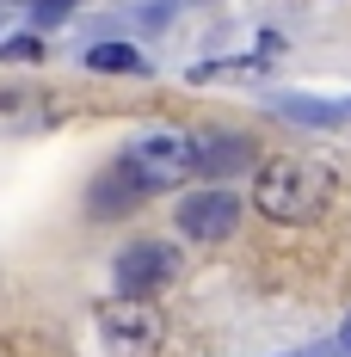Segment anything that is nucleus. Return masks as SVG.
<instances>
[{
  "instance_id": "nucleus-5",
  "label": "nucleus",
  "mask_w": 351,
  "mask_h": 357,
  "mask_svg": "<svg viewBox=\"0 0 351 357\" xmlns=\"http://www.w3.org/2000/svg\"><path fill=\"white\" fill-rule=\"evenodd\" d=\"M259 167V148L234 130H191V178H234Z\"/></svg>"
},
{
  "instance_id": "nucleus-1",
  "label": "nucleus",
  "mask_w": 351,
  "mask_h": 357,
  "mask_svg": "<svg viewBox=\"0 0 351 357\" xmlns=\"http://www.w3.org/2000/svg\"><path fill=\"white\" fill-rule=\"evenodd\" d=\"M320 197H327V173L296 154H271L253 178V204L265 222H308L320 210Z\"/></svg>"
},
{
  "instance_id": "nucleus-12",
  "label": "nucleus",
  "mask_w": 351,
  "mask_h": 357,
  "mask_svg": "<svg viewBox=\"0 0 351 357\" xmlns=\"http://www.w3.org/2000/svg\"><path fill=\"white\" fill-rule=\"evenodd\" d=\"M345 117H351V99H345Z\"/></svg>"
},
{
  "instance_id": "nucleus-3",
  "label": "nucleus",
  "mask_w": 351,
  "mask_h": 357,
  "mask_svg": "<svg viewBox=\"0 0 351 357\" xmlns=\"http://www.w3.org/2000/svg\"><path fill=\"white\" fill-rule=\"evenodd\" d=\"M173 278H179V252L167 241H130V247L117 252V265H111V284H117L124 302H148Z\"/></svg>"
},
{
  "instance_id": "nucleus-11",
  "label": "nucleus",
  "mask_w": 351,
  "mask_h": 357,
  "mask_svg": "<svg viewBox=\"0 0 351 357\" xmlns=\"http://www.w3.org/2000/svg\"><path fill=\"white\" fill-rule=\"evenodd\" d=\"M333 351H351V314H345V326H339V339H333Z\"/></svg>"
},
{
  "instance_id": "nucleus-9",
  "label": "nucleus",
  "mask_w": 351,
  "mask_h": 357,
  "mask_svg": "<svg viewBox=\"0 0 351 357\" xmlns=\"http://www.w3.org/2000/svg\"><path fill=\"white\" fill-rule=\"evenodd\" d=\"M87 68L93 74H148V62H142L130 43H93L87 50Z\"/></svg>"
},
{
  "instance_id": "nucleus-4",
  "label": "nucleus",
  "mask_w": 351,
  "mask_h": 357,
  "mask_svg": "<svg viewBox=\"0 0 351 357\" xmlns=\"http://www.w3.org/2000/svg\"><path fill=\"white\" fill-rule=\"evenodd\" d=\"M173 228L185 241H228L241 228V197L228 185H197L173 204Z\"/></svg>"
},
{
  "instance_id": "nucleus-2",
  "label": "nucleus",
  "mask_w": 351,
  "mask_h": 357,
  "mask_svg": "<svg viewBox=\"0 0 351 357\" xmlns=\"http://www.w3.org/2000/svg\"><path fill=\"white\" fill-rule=\"evenodd\" d=\"M117 167L136 178L142 197H154V191H173V185H185L191 178V130H142V136H130L124 142V154H117Z\"/></svg>"
},
{
  "instance_id": "nucleus-8",
  "label": "nucleus",
  "mask_w": 351,
  "mask_h": 357,
  "mask_svg": "<svg viewBox=\"0 0 351 357\" xmlns=\"http://www.w3.org/2000/svg\"><path fill=\"white\" fill-rule=\"evenodd\" d=\"M278 111L290 123H315V130H333V123H345V105H327V99H302V93H283Z\"/></svg>"
},
{
  "instance_id": "nucleus-6",
  "label": "nucleus",
  "mask_w": 351,
  "mask_h": 357,
  "mask_svg": "<svg viewBox=\"0 0 351 357\" xmlns=\"http://www.w3.org/2000/svg\"><path fill=\"white\" fill-rule=\"evenodd\" d=\"M142 204V191H136V178L124 173V167H111L93 191H87V215H130Z\"/></svg>"
},
{
  "instance_id": "nucleus-10",
  "label": "nucleus",
  "mask_w": 351,
  "mask_h": 357,
  "mask_svg": "<svg viewBox=\"0 0 351 357\" xmlns=\"http://www.w3.org/2000/svg\"><path fill=\"white\" fill-rule=\"evenodd\" d=\"M68 13H74V0H31L37 25H56V19H68Z\"/></svg>"
},
{
  "instance_id": "nucleus-7",
  "label": "nucleus",
  "mask_w": 351,
  "mask_h": 357,
  "mask_svg": "<svg viewBox=\"0 0 351 357\" xmlns=\"http://www.w3.org/2000/svg\"><path fill=\"white\" fill-rule=\"evenodd\" d=\"M99 321H105V333H117V339H136V345H148L154 339V314H148V302H105L99 308Z\"/></svg>"
}]
</instances>
